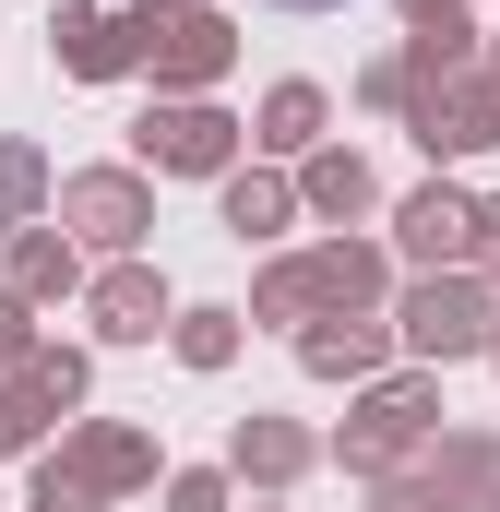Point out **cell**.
Returning <instances> with one entry per match:
<instances>
[{
	"instance_id": "cell-1",
	"label": "cell",
	"mask_w": 500,
	"mask_h": 512,
	"mask_svg": "<svg viewBox=\"0 0 500 512\" xmlns=\"http://www.w3.org/2000/svg\"><path fill=\"white\" fill-rule=\"evenodd\" d=\"M286 12H334V0H286Z\"/></svg>"
}]
</instances>
